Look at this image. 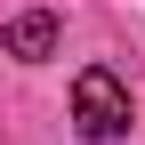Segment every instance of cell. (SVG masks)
Wrapping results in <instances>:
<instances>
[{"label": "cell", "mask_w": 145, "mask_h": 145, "mask_svg": "<svg viewBox=\"0 0 145 145\" xmlns=\"http://www.w3.org/2000/svg\"><path fill=\"white\" fill-rule=\"evenodd\" d=\"M72 129H81L89 145H113L121 129H129V89H121V72L89 65L81 81H72Z\"/></svg>", "instance_id": "1"}, {"label": "cell", "mask_w": 145, "mask_h": 145, "mask_svg": "<svg viewBox=\"0 0 145 145\" xmlns=\"http://www.w3.org/2000/svg\"><path fill=\"white\" fill-rule=\"evenodd\" d=\"M0 48H8L16 65H40L48 48H57V16H48V8H24L8 32H0Z\"/></svg>", "instance_id": "2"}]
</instances>
